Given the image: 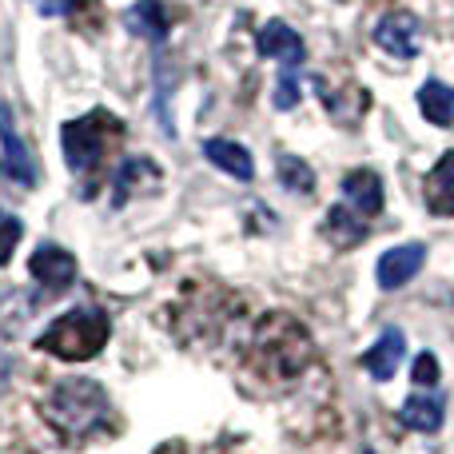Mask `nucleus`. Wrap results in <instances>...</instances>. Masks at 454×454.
<instances>
[{"label":"nucleus","instance_id":"18","mask_svg":"<svg viewBox=\"0 0 454 454\" xmlns=\"http://www.w3.org/2000/svg\"><path fill=\"white\" fill-rule=\"evenodd\" d=\"M299 96H303V92H299V76L287 68L279 80H275V96H271V100H275V108H279V112H291L299 104Z\"/></svg>","mask_w":454,"mask_h":454},{"label":"nucleus","instance_id":"16","mask_svg":"<svg viewBox=\"0 0 454 454\" xmlns=\"http://www.w3.org/2000/svg\"><path fill=\"white\" fill-rule=\"evenodd\" d=\"M323 231L331 235V243L355 247L359 239H367V215H359L351 204H335L327 212V223H323Z\"/></svg>","mask_w":454,"mask_h":454},{"label":"nucleus","instance_id":"9","mask_svg":"<svg viewBox=\"0 0 454 454\" xmlns=\"http://www.w3.org/2000/svg\"><path fill=\"white\" fill-rule=\"evenodd\" d=\"M343 200L355 207L359 215L375 220L387 204V192H383V180H379L375 168H355V172L343 176Z\"/></svg>","mask_w":454,"mask_h":454},{"label":"nucleus","instance_id":"12","mask_svg":"<svg viewBox=\"0 0 454 454\" xmlns=\"http://www.w3.org/2000/svg\"><path fill=\"white\" fill-rule=\"evenodd\" d=\"M0 140H4V168H8V176H12L16 184H24V188H32V184H36V160H32L24 136L12 128L8 112H0Z\"/></svg>","mask_w":454,"mask_h":454},{"label":"nucleus","instance_id":"5","mask_svg":"<svg viewBox=\"0 0 454 454\" xmlns=\"http://www.w3.org/2000/svg\"><path fill=\"white\" fill-rule=\"evenodd\" d=\"M28 271L44 291H64L76 283V255L64 251L60 243H40L28 259Z\"/></svg>","mask_w":454,"mask_h":454},{"label":"nucleus","instance_id":"17","mask_svg":"<svg viewBox=\"0 0 454 454\" xmlns=\"http://www.w3.org/2000/svg\"><path fill=\"white\" fill-rule=\"evenodd\" d=\"M279 184L287 192H295V196H311V192H315V172L307 168V160L283 156L279 160Z\"/></svg>","mask_w":454,"mask_h":454},{"label":"nucleus","instance_id":"2","mask_svg":"<svg viewBox=\"0 0 454 454\" xmlns=\"http://www.w3.org/2000/svg\"><path fill=\"white\" fill-rule=\"evenodd\" d=\"M108 315L100 307H72L64 311L60 319H52V327L36 339L40 351L56 355L64 363H84V359H96L108 343Z\"/></svg>","mask_w":454,"mask_h":454},{"label":"nucleus","instance_id":"10","mask_svg":"<svg viewBox=\"0 0 454 454\" xmlns=\"http://www.w3.org/2000/svg\"><path fill=\"white\" fill-rule=\"evenodd\" d=\"M204 156L212 160L220 172L231 176V180H239V184L255 180V156H251L243 144L227 140V136H212V140H204Z\"/></svg>","mask_w":454,"mask_h":454},{"label":"nucleus","instance_id":"22","mask_svg":"<svg viewBox=\"0 0 454 454\" xmlns=\"http://www.w3.org/2000/svg\"><path fill=\"white\" fill-rule=\"evenodd\" d=\"M367 454H375V450H367Z\"/></svg>","mask_w":454,"mask_h":454},{"label":"nucleus","instance_id":"6","mask_svg":"<svg viewBox=\"0 0 454 454\" xmlns=\"http://www.w3.org/2000/svg\"><path fill=\"white\" fill-rule=\"evenodd\" d=\"M255 48H259V56L279 60V64H287V68H295V64L307 60L303 36H299L287 20H267L263 28H259V36H255Z\"/></svg>","mask_w":454,"mask_h":454},{"label":"nucleus","instance_id":"3","mask_svg":"<svg viewBox=\"0 0 454 454\" xmlns=\"http://www.w3.org/2000/svg\"><path fill=\"white\" fill-rule=\"evenodd\" d=\"M120 132H124V124H120L108 108H92V112H84L80 120H68V124H64V132H60L68 168L76 176H88L104 160L108 144L116 140Z\"/></svg>","mask_w":454,"mask_h":454},{"label":"nucleus","instance_id":"14","mask_svg":"<svg viewBox=\"0 0 454 454\" xmlns=\"http://www.w3.org/2000/svg\"><path fill=\"white\" fill-rule=\"evenodd\" d=\"M427 212L442 220L454 215V152H442V160L427 176Z\"/></svg>","mask_w":454,"mask_h":454},{"label":"nucleus","instance_id":"21","mask_svg":"<svg viewBox=\"0 0 454 454\" xmlns=\"http://www.w3.org/2000/svg\"><path fill=\"white\" fill-rule=\"evenodd\" d=\"M32 4H36L40 16H68V12H76L84 0H32Z\"/></svg>","mask_w":454,"mask_h":454},{"label":"nucleus","instance_id":"13","mask_svg":"<svg viewBox=\"0 0 454 454\" xmlns=\"http://www.w3.org/2000/svg\"><path fill=\"white\" fill-rule=\"evenodd\" d=\"M399 419H403V427H411V431L434 434V431H442V423H447V399H442V395H411V399L403 403Z\"/></svg>","mask_w":454,"mask_h":454},{"label":"nucleus","instance_id":"8","mask_svg":"<svg viewBox=\"0 0 454 454\" xmlns=\"http://www.w3.org/2000/svg\"><path fill=\"white\" fill-rule=\"evenodd\" d=\"M375 44L383 52L399 56V60H411L419 52V16L411 12H391L375 24Z\"/></svg>","mask_w":454,"mask_h":454},{"label":"nucleus","instance_id":"4","mask_svg":"<svg viewBox=\"0 0 454 454\" xmlns=\"http://www.w3.org/2000/svg\"><path fill=\"white\" fill-rule=\"evenodd\" d=\"M427 263V247L423 243H399V247H387L375 263V279L383 291H399L423 271Z\"/></svg>","mask_w":454,"mask_h":454},{"label":"nucleus","instance_id":"11","mask_svg":"<svg viewBox=\"0 0 454 454\" xmlns=\"http://www.w3.org/2000/svg\"><path fill=\"white\" fill-rule=\"evenodd\" d=\"M124 24L136 32V36L160 44V40H168V32H172L176 20H172V12H168L164 0H136V4L124 12Z\"/></svg>","mask_w":454,"mask_h":454},{"label":"nucleus","instance_id":"19","mask_svg":"<svg viewBox=\"0 0 454 454\" xmlns=\"http://www.w3.org/2000/svg\"><path fill=\"white\" fill-rule=\"evenodd\" d=\"M20 220H12V215H0V267L12 259V251H16V243H20Z\"/></svg>","mask_w":454,"mask_h":454},{"label":"nucleus","instance_id":"20","mask_svg":"<svg viewBox=\"0 0 454 454\" xmlns=\"http://www.w3.org/2000/svg\"><path fill=\"white\" fill-rule=\"evenodd\" d=\"M439 375H442V371H439V359H434L431 351L419 355V359H415V371H411V379H415L419 387H431V383H439Z\"/></svg>","mask_w":454,"mask_h":454},{"label":"nucleus","instance_id":"7","mask_svg":"<svg viewBox=\"0 0 454 454\" xmlns=\"http://www.w3.org/2000/svg\"><path fill=\"white\" fill-rule=\"evenodd\" d=\"M403 355H407V335L399 327H387L383 335L371 343V351L363 355V371H367L375 383H387V379L399 375Z\"/></svg>","mask_w":454,"mask_h":454},{"label":"nucleus","instance_id":"15","mask_svg":"<svg viewBox=\"0 0 454 454\" xmlns=\"http://www.w3.org/2000/svg\"><path fill=\"white\" fill-rule=\"evenodd\" d=\"M419 112L434 128H454V88L442 84V80H427L419 88Z\"/></svg>","mask_w":454,"mask_h":454},{"label":"nucleus","instance_id":"1","mask_svg":"<svg viewBox=\"0 0 454 454\" xmlns=\"http://www.w3.org/2000/svg\"><path fill=\"white\" fill-rule=\"evenodd\" d=\"M108 415H112L108 395H104V387L92 383V379H60V383H52L44 395V419L68 442H80L92 431H100V427L108 423Z\"/></svg>","mask_w":454,"mask_h":454}]
</instances>
